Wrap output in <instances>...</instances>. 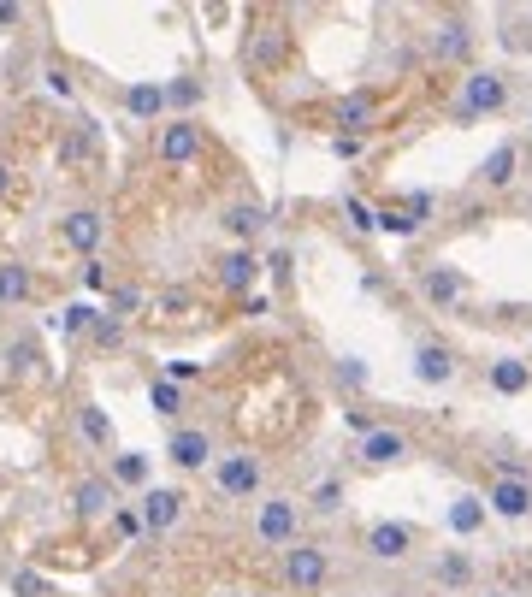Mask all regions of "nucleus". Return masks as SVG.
Masks as SVG:
<instances>
[{
	"label": "nucleus",
	"mask_w": 532,
	"mask_h": 597,
	"mask_svg": "<svg viewBox=\"0 0 532 597\" xmlns=\"http://www.w3.org/2000/svg\"><path fill=\"white\" fill-rule=\"evenodd\" d=\"M343 213H349V225H355V231H379V213H373V207H367L361 196L343 201Z\"/></svg>",
	"instance_id": "34"
},
{
	"label": "nucleus",
	"mask_w": 532,
	"mask_h": 597,
	"mask_svg": "<svg viewBox=\"0 0 532 597\" xmlns=\"http://www.w3.org/2000/svg\"><path fill=\"white\" fill-rule=\"evenodd\" d=\"M532 385V367L521 361V355H503V361H491V391L497 397H521Z\"/></svg>",
	"instance_id": "18"
},
{
	"label": "nucleus",
	"mask_w": 532,
	"mask_h": 597,
	"mask_svg": "<svg viewBox=\"0 0 532 597\" xmlns=\"http://www.w3.org/2000/svg\"><path fill=\"white\" fill-rule=\"evenodd\" d=\"M125 107H131V119L154 125V119L166 113V89H160V83H131V89H125Z\"/></svg>",
	"instance_id": "20"
},
{
	"label": "nucleus",
	"mask_w": 532,
	"mask_h": 597,
	"mask_svg": "<svg viewBox=\"0 0 532 597\" xmlns=\"http://www.w3.org/2000/svg\"><path fill=\"white\" fill-rule=\"evenodd\" d=\"M337 379H343V385L355 391V385H367V367H361L355 355H343V361H337Z\"/></svg>",
	"instance_id": "37"
},
{
	"label": "nucleus",
	"mask_w": 532,
	"mask_h": 597,
	"mask_svg": "<svg viewBox=\"0 0 532 597\" xmlns=\"http://www.w3.org/2000/svg\"><path fill=\"white\" fill-rule=\"evenodd\" d=\"M166 456H172L178 467H190V473H196V467L213 462V438H207L201 426H178V432L166 438Z\"/></svg>",
	"instance_id": "11"
},
{
	"label": "nucleus",
	"mask_w": 532,
	"mask_h": 597,
	"mask_svg": "<svg viewBox=\"0 0 532 597\" xmlns=\"http://www.w3.org/2000/svg\"><path fill=\"white\" fill-rule=\"evenodd\" d=\"M24 296H30V266L6 261V266H0V308H18Z\"/></svg>",
	"instance_id": "24"
},
{
	"label": "nucleus",
	"mask_w": 532,
	"mask_h": 597,
	"mask_svg": "<svg viewBox=\"0 0 532 597\" xmlns=\"http://www.w3.org/2000/svg\"><path fill=\"white\" fill-rule=\"evenodd\" d=\"M509 101V83L497 77V71H467L462 77V95H456V119L473 125V119H485V113H497Z\"/></svg>",
	"instance_id": "2"
},
{
	"label": "nucleus",
	"mask_w": 532,
	"mask_h": 597,
	"mask_svg": "<svg viewBox=\"0 0 532 597\" xmlns=\"http://www.w3.org/2000/svg\"><path fill=\"white\" fill-rule=\"evenodd\" d=\"M485 509H491V503H485V497H456V503H450V532H479L485 527Z\"/></svg>",
	"instance_id": "23"
},
{
	"label": "nucleus",
	"mask_w": 532,
	"mask_h": 597,
	"mask_svg": "<svg viewBox=\"0 0 532 597\" xmlns=\"http://www.w3.org/2000/svg\"><path fill=\"white\" fill-rule=\"evenodd\" d=\"M30 367H36V337H18L6 349V373H30Z\"/></svg>",
	"instance_id": "33"
},
{
	"label": "nucleus",
	"mask_w": 532,
	"mask_h": 597,
	"mask_svg": "<svg viewBox=\"0 0 532 597\" xmlns=\"http://www.w3.org/2000/svg\"><path fill=\"white\" fill-rule=\"evenodd\" d=\"M420 290H426V302H438V308H450V302H462V272L456 266H426V278H420Z\"/></svg>",
	"instance_id": "17"
},
{
	"label": "nucleus",
	"mask_w": 532,
	"mask_h": 597,
	"mask_svg": "<svg viewBox=\"0 0 532 597\" xmlns=\"http://www.w3.org/2000/svg\"><path fill=\"white\" fill-rule=\"evenodd\" d=\"M142 532H172L178 527V515H184V491H172V485H154V491H142Z\"/></svg>",
	"instance_id": "5"
},
{
	"label": "nucleus",
	"mask_w": 532,
	"mask_h": 597,
	"mask_svg": "<svg viewBox=\"0 0 532 597\" xmlns=\"http://www.w3.org/2000/svg\"><path fill=\"white\" fill-rule=\"evenodd\" d=\"M95 320H101V314H95L89 302H71L66 314H60V332H66V337H77V332H95Z\"/></svg>",
	"instance_id": "27"
},
{
	"label": "nucleus",
	"mask_w": 532,
	"mask_h": 597,
	"mask_svg": "<svg viewBox=\"0 0 532 597\" xmlns=\"http://www.w3.org/2000/svg\"><path fill=\"white\" fill-rule=\"evenodd\" d=\"M83 290H107V272H101L95 261L83 266Z\"/></svg>",
	"instance_id": "46"
},
{
	"label": "nucleus",
	"mask_w": 532,
	"mask_h": 597,
	"mask_svg": "<svg viewBox=\"0 0 532 597\" xmlns=\"http://www.w3.org/2000/svg\"><path fill=\"white\" fill-rule=\"evenodd\" d=\"M219 225L237 237V249H249V237H255V231L266 225V213L255 207V201H237V207H225V219H219Z\"/></svg>",
	"instance_id": "21"
},
{
	"label": "nucleus",
	"mask_w": 532,
	"mask_h": 597,
	"mask_svg": "<svg viewBox=\"0 0 532 597\" xmlns=\"http://www.w3.org/2000/svg\"><path fill=\"white\" fill-rule=\"evenodd\" d=\"M71 503H77V515H83V521H113V515H119V503H113V485H107V479H83V485L71 491Z\"/></svg>",
	"instance_id": "16"
},
{
	"label": "nucleus",
	"mask_w": 532,
	"mask_h": 597,
	"mask_svg": "<svg viewBox=\"0 0 532 597\" xmlns=\"http://www.w3.org/2000/svg\"><path fill=\"white\" fill-rule=\"evenodd\" d=\"M113 527H119L125 538H131V532H142V515H131V509H119V515H113Z\"/></svg>",
	"instance_id": "45"
},
{
	"label": "nucleus",
	"mask_w": 532,
	"mask_h": 597,
	"mask_svg": "<svg viewBox=\"0 0 532 597\" xmlns=\"http://www.w3.org/2000/svg\"><path fill=\"white\" fill-rule=\"evenodd\" d=\"M373 125H379V95H373V89H355V95L337 101V136H355V142H361Z\"/></svg>",
	"instance_id": "6"
},
{
	"label": "nucleus",
	"mask_w": 532,
	"mask_h": 597,
	"mask_svg": "<svg viewBox=\"0 0 532 597\" xmlns=\"http://www.w3.org/2000/svg\"><path fill=\"white\" fill-rule=\"evenodd\" d=\"M379 231H391V237H414L420 225L408 219V207H391V213H379Z\"/></svg>",
	"instance_id": "35"
},
{
	"label": "nucleus",
	"mask_w": 532,
	"mask_h": 597,
	"mask_svg": "<svg viewBox=\"0 0 532 597\" xmlns=\"http://www.w3.org/2000/svg\"><path fill=\"white\" fill-rule=\"evenodd\" d=\"M18 18H24V6H18V0H0V30H12Z\"/></svg>",
	"instance_id": "44"
},
{
	"label": "nucleus",
	"mask_w": 532,
	"mask_h": 597,
	"mask_svg": "<svg viewBox=\"0 0 532 597\" xmlns=\"http://www.w3.org/2000/svg\"><path fill=\"white\" fill-rule=\"evenodd\" d=\"M101 237H107V219H101L95 207H77V213L60 219V243H71L77 255H95V249H101Z\"/></svg>",
	"instance_id": "7"
},
{
	"label": "nucleus",
	"mask_w": 532,
	"mask_h": 597,
	"mask_svg": "<svg viewBox=\"0 0 532 597\" xmlns=\"http://www.w3.org/2000/svg\"><path fill=\"white\" fill-rule=\"evenodd\" d=\"M113 479H119V485H148V456H142V450L113 456Z\"/></svg>",
	"instance_id": "25"
},
{
	"label": "nucleus",
	"mask_w": 532,
	"mask_h": 597,
	"mask_svg": "<svg viewBox=\"0 0 532 597\" xmlns=\"http://www.w3.org/2000/svg\"><path fill=\"white\" fill-rule=\"evenodd\" d=\"M66 160H95V125H89V119L66 136Z\"/></svg>",
	"instance_id": "32"
},
{
	"label": "nucleus",
	"mask_w": 532,
	"mask_h": 597,
	"mask_svg": "<svg viewBox=\"0 0 532 597\" xmlns=\"http://www.w3.org/2000/svg\"><path fill=\"white\" fill-rule=\"evenodd\" d=\"M166 379H172V385H190V379H196V361H172Z\"/></svg>",
	"instance_id": "41"
},
{
	"label": "nucleus",
	"mask_w": 532,
	"mask_h": 597,
	"mask_svg": "<svg viewBox=\"0 0 532 597\" xmlns=\"http://www.w3.org/2000/svg\"><path fill=\"white\" fill-rule=\"evenodd\" d=\"M255 278H261L255 249H225V261H219V284H225L231 296H249V290H255Z\"/></svg>",
	"instance_id": "15"
},
{
	"label": "nucleus",
	"mask_w": 532,
	"mask_h": 597,
	"mask_svg": "<svg viewBox=\"0 0 532 597\" xmlns=\"http://www.w3.org/2000/svg\"><path fill=\"white\" fill-rule=\"evenodd\" d=\"M278 54H284V36H278V30H261V36L249 42V60H255V66H272Z\"/></svg>",
	"instance_id": "29"
},
{
	"label": "nucleus",
	"mask_w": 532,
	"mask_h": 597,
	"mask_svg": "<svg viewBox=\"0 0 532 597\" xmlns=\"http://www.w3.org/2000/svg\"><path fill=\"white\" fill-rule=\"evenodd\" d=\"M284 580H290L296 592H320V586L332 580V556H326V544L296 538V544L284 550Z\"/></svg>",
	"instance_id": "1"
},
{
	"label": "nucleus",
	"mask_w": 532,
	"mask_h": 597,
	"mask_svg": "<svg viewBox=\"0 0 532 597\" xmlns=\"http://www.w3.org/2000/svg\"><path fill=\"white\" fill-rule=\"evenodd\" d=\"M308 503H314V509H320V515H337V509H343V479H320V485H314V497H308Z\"/></svg>",
	"instance_id": "31"
},
{
	"label": "nucleus",
	"mask_w": 532,
	"mask_h": 597,
	"mask_svg": "<svg viewBox=\"0 0 532 597\" xmlns=\"http://www.w3.org/2000/svg\"><path fill=\"white\" fill-rule=\"evenodd\" d=\"M402 207H408V219H414V225H426V219H432V196H426V190H414Z\"/></svg>",
	"instance_id": "38"
},
{
	"label": "nucleus",
	"mask_w": 532,
	"mask_h": 597,
	"mask_svg": "<svg viewBox=\"0 0 532 597\" xmlns=\"http://www.w3.org/2000/svg\"><path fill=\"white\" fill-rule=\"evenodd\" d=\"M196 95H201V83H196V77H184V83H172V89H166V101H178V107H190Z\"/></svg>",
	"instance_id": "39"
},
{
	"label": "nucleus",
	"mask_w": 532,
	"mask_h": 597,
	"mask_svg": "<svg viewBox=\"0 0 532 597\" xmlns=\"http://www.w3.org/2000/svg\"><path fill=\"white\" fill-rule=\"evenodd\" d=\"M77 432H83L95 450H113V420H107L95 402H83V408H77Z\"/></svg>",
	"instance_id": "22"
},
{
	"label": "nucleus",
	"mask_w": 532,
	"mask_h": 597,
	"mask_svg": "<svg viewBox=\"0 0 532 597\" xmlns=\"http://www.w3.org/2000/svg\"><path fill=\"white\" fill-rule=\"evenodd\" d=\"M213 479H219V491H225V497H237V503H249V497L261 491V462H255V456H225V462H219V473H213Z\"/></svg>",
	"instance_id": "8"
},
{
	"label": "nucleus",
	"mask_w": 532,
	"mask_h": 597,
	"mask_svg": "<svg viewBox=\"0 0 532 597\" xmlns=\"http://www.w3.org/2000/svg\"><path fill=\"white\" fill-rule=\"evenodd\" d=\"M515 166H521V148H515V142H497V148L485 154L479 178H485L491 190H503V184H515Z\"/></svg>",
	"instance_id": "19"
},
{
	"label": "nucleus",
	"mask_w": 532,
	"mask_h": 597,
	"mask_svg": "<svg viewBox=\"0 0 532 597\" xmlns=\"http://www.w3.org/2000/svg\"><path fill=\"white\" fill-rule=\"evenodd\" d=\"M6 586H12V597H48V580H42L36 568H12Z\"/></svg>",
	"instance_id": "26"
},
{
	"label": "nucleus",
	"mask_w": 532,
	"mask_h": 597,
	"mask_svg": "<svg viewBox=\"0 0 532 597\" xmlns=\"http://www.w3.org/2000/svg\"><path fill=\"white\" fill-rule=\"evenodd\" d=\"M432 54H438L444 66H462L467 54H473V30H467V18H444V24L432 30Z\"/></svg>",
	"instance_id": "14"
},
{
	"label": "nucleus",
	"mask_w": 532,
	"mask_h": 597,
	"mask_svg": "<svg viewBox=\"0 0 532 597\" xmlns=\"http://www.w3.org/2000/svg\"><path fill=\"white\" fill-rule=\"evenodd\" d=\"M438 580H444V586H467V580H473V562H467L462 550H450V556L438 562Z\"/></svg>",
	"instance_id": "28"
},
{
	"label": "nucleus",
	"mask_w": 532,
	"mask_h": 597,
	"mask_svg": "<svg viewBox=\"0 0 532 597\" xmlns=\"http://www.w3.org/2000/svg\"><path fill=\"white\" fill-rule=\"evenodd\" d=\"M148 402H154V414H178V408H184L172 379H154V385H148Z\"/></svg>",
	"instance_id": "30"
},
{
	"label": "nucleus",
	"mask_w": 532,
	"mask_h": 597,
	"mask_svg": "<svg viewBox=\"0 0 532 597\" xmlns=\"http://www.w3.org/2000/svg\"><path fill=\"white\" fill-rule=\"evenodd\" d=\"M485 503H491V515H503V521H527L532 515V479H497V485L485 491Z\"/></svg>",
	"instance_id": "9"
},
{
	"label": "nucleus",
	"mask_w": 532,
	"mask_h": 597,
	"mask_svg": "<svg viewBox=\"0 0 532 597\" xmlns=\"http://www.w3.org/2000/svg\"><path fill=\"white\" fill-rule=\"evenodd\" d=\"M414 379L420 385H450L456 379V349L450 343H420L414 349Z\"/></svg>",
	"instance_id": "12"
},
{
	"label": "nucleus",
	"mask_w": 532,
	"mask_h": 597,
	"mask_svg": "<svg viewBox=\"0 0 532 597\" xmlns=\"http://www.w3.org/2000/svg\"><path fill=\"white\" fill-rule=\"evenodd\" d=\"M296 527H302L296 497H266L261 515H255V538H261V544H272V550H290V544H296Z\"/></svg>",
	"instance_id": "3"
},
{
	"label": "nucleus",
	"mask_w": 532,
	"mask_h": 597,
	"mask_svg": "<svg viewBox=\"0 0 532 597\" xmlns=\"http://www.w3.org/2000/svg\"><path fill=\"white\" fill-rule=\"evenodd\" d=\"M332 154H337V160H355V154H361V142H355V136H332Z\"/></svg>",
	"instance_id": "42"
},
{
	"label": "nucleus",
	"mask_w": 532,
	"mask_h": 597,
	"mask_svg": "<svg viewBox=\"0 0 532 597\" xmlns=\"http://www.w3.org/2000/svg\"><path fill=\"white\" fill-rule=\"evenodd\" d=\"M408 550H414V527H408V521H379V527H367V556L402 562Z\"/></svg>",
	"instance_id": "10"
},
{
	"label": "nucleus",
	"mask_w": 532,
	"mask_h": 597,
	"mask_svg": "<svg viewBox=\"0 0 532 597\" xmlns=\"http://www.w3.org/2000/svg\"><path fill=\"white\" fill-rule=\"evenodd\" d=\"M408 456V438H402L397 426H373L367 438H361V462L367 467H397Z\"/></svg>",
	"instance_id": "13"
},
{
	"label": "nucleus",
	"mask_w": 532,
	"mask_h": 597,
	"mask_svg": "<svg viewBox=\"0 0 532 597\" xmlns=\"http://www.w3.org/2000/svg\"><path fill=\"white\" fill-rule=\"evenodd\" d=\"M154 148H160L166 166H190V160H201V125L196 119H166Z\"/></svg>",
	"instance_id": "4"
},
{
	"label": "nucleus",
	"mask_w": 532,
	"mask_h": 597,
	"mask_svg": "<svg viewBox=\"0 0 532 597\" xmlns=\"http://www.w3.org/2000/svg\"><path fill=\"white\" fill-rule=\"evenodd\" d=\"M479 597H509V592H479Z\"/></svg>",
	"instance_id": "48"
},
{
	"label": "nucleus",
	"mask_w": 532,
	"mask_h": 597,
	"mask_svg": "<svg viewBox=\"0 0 532 597\" xmlns=\"http://www.w3.org/2000/svg\"><path fill=\"white\" fill-rule=\"evenodd\" d=\"M48 89H54V95H60V101H71V77H66V71H60V66L48 71Z\"/></svg>",
	"instance_id": "43"
},
{
	"label": "nucleus",
	"mask_w": 532,
	"mask_h": 597,
	"mask_svg": "<svg viewBox=\"0 0 532 597\" xmlns=\"http://www.w3.org/2000/svg\"><path fill=\"white\" fill-rule=\"evenodd\" d=\"M0 196H12V166L0 160Z\"/></svg>",
	"instance_id": "47"
},
{
	"label": "nucleus",
	"mask_w": 532,
	"mask_h": 597,
	"mask_svg": "<svg viewBox=\"0 0 532 597\" xmlns=\"http://www.w3.org/2000/svg\"><path fill=\"white\" fill-rule=\"evenodd\" d=\"M136 302H142L136 290H107V314H113V320H125V314H136Z\"/></svg>",
	"instance_id": "36"
},
{
	"label": "nucleus",
	"mask_w": 532,
	"mask_h": 597,
	"mask_svg": "<svg viewBox=\"0 0 532 597\" xmlns=\"http://www.w3.org/2000/svg\"><path fill=\"white\" fill-rule=\"evenodd\" d=\"M119 337H125V326H119L113 314H101V320H95V343H119Z\"/></svg>",
	"instance_id": "40"
}]
</instances>
